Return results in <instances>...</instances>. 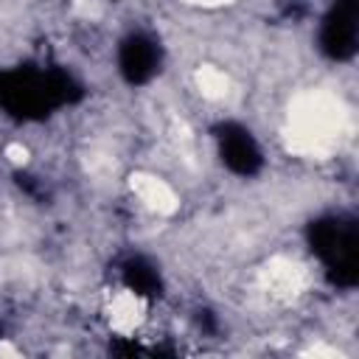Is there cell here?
<instances>
[{
	"mask_svg": "<svg viewBox=\"0 0 359 359\" xmlns=\"http://www.w3.org/2000/svg\"><path fill=\"white\" fill-rule=\"evenodd\" d=\"M356 48V0H337L323 22V50L331 59H348Z\"/></svg>",
	"mask_w": 359,
	"mask_h": 359,
	"instance_id": "1",
	"label": "cell"
},
{
	"mask_svg": "<svg viewBox=\"0 0 359 359\" xmlns=\"http://www.w3.org/2000/svg\"><path fill=\"white\" fill-rule=\"evenodd\" d=\"M219 143H222V160L230 171L255 174L261 168V151H258V146H255V140L250 137L247 129L224 126V132L219 135Z\"/></svg>",
	"mask_w": 359,
	"mask_h": 359,
	"instance_id": "2",
	"label": "cell"
},
{
	"mask_svg": "<svg viewBox=\"0 0 359 359\" xmlns=\"http://www.w3.org/2000/svg\"><path fill=\"white\" fill-rule=\"evenodd\" d=\"M157 62H160L157 45L146 36H129L121 48V73L132 84H140V81L151 79L154 70H157Z\"/></svg>",
	"mask_w": 359,
	"mask_h": 359,
	"instance_id": "3",
	"label": "cell"
}]
</instances>
